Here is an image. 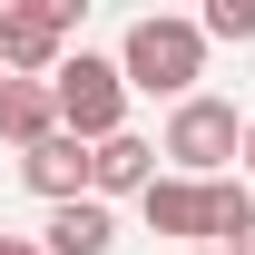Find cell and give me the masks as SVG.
I'll return each mask as SVG.
<instances>
[{"instance_id":"cell-1","label":"cell","mask_w":255,"mask_h":255,"mask_svg":"<svg viewBox=\"0 0 255 255\" xmlns=\"http://www.w3.org/2000/svg\"><path fill=\"white\" fill-rule=\"evenodd\" d=\"M118 79L128 98H196V79H206V30L196 20H177V10H157V20H128L118 39Z\"/></svg>"},{"instance_id":"cell-5","label":"cell","mask_w":255,"mask_h":255,"mask_svg":"<svg viewBox=\"0 0 255 255\" xmlns=\"http://www.w3.org/2000/svg\"><path fill=\"white\" fill-rule=\"evenodd\" d=\"M157 187V137H137V128H118L108 147H89V196L108 206V196H147Z\"/></svg>"},{"instance_id":"cell-11","label":"cell","mask_w":255,"mask_h":255,"mask_svg":"<svg viewBox=\"0 0 255 255\" xmlns=\"http://www.w3.org/2000/svg\"><path fill=\"white\" fill-rule=\"evenodd\" d=\"M196 30H206V39H255V0H206Z\"/></svg>"},{"instance_id":"cell-14","label":"cell","mask_w":255,"mask_h":255,"mask_svg":"<svg viewBox=\"0 0 255 255\" xmlns=\"http://www.w3.org/2000/svg\"><path fill=\"white\" fill-rule=\"evenodd\" d=\"M226 255H255V226H246V236H236V246H226Z\"/></svg>"},{"instance_id":"cell-13","label":"cell","mask_w":255,"mask_h":255,"mask_svg":"<svg viewBox=\"0 0 255 255\" xmlns=\"http://www.w3.org/2000/svg\"><path fill=\"white\" fill-rule=\"evenodd\" d=\"M0 255H39V246H30V236H0Z\"/></svg>"},{"instance_id":"cell-9","label":"cell","mask_w":255,"mask_h":255,"mask_svg":"<svg viewBox=\"0 0 255 255\" xmlns=\"http://www.w3.org/2000/svg\"><path fill=\"white\" fill-rule=\"evenodd\" d=\"M137 206H147V226H157V236H177V255H187V246H206V187H187V177H157Z\"/></svg>"},{"instance_id":"cell-15","label":"cell","mask_w":255,"mask_h":255,"mask_svg":"<svg viewBox=\"0 0 255 255\" xmlns=\"http://www.w3.org/2000/svg\"><path fill=\"white\" fill-rule=\"evenodd\" d=\"M187 255H216V246H187Z\"/></svg>"},{"instance_id":"cell-4","label":"cell","mask_w":255,"mask_h":255,"mask_svg":"<svg viewBox=\"0 0 255 255\" xmlns=\"http://www.w3.org/2000/svg\"><path fill=\"white\" fill-rule=\"evenodd\" d=\"M69 30H79V0H0V69L49 79L69 59Z\"/></svg>"},{"instance_id":"cell-7","label":"cell","mask_w":255,"mask_h":255,"mask_svg":"<svg viewBox=\"0 0 255 255\" xmlns=\"http://www.w3.org/2000/svg\"><path fill=\"white\" fill-rule=\"evenodd\" d=\"M108 246H118V216H108L98 196L49 206V226H39V255H108Z\"/></svg>"},{"instance_id":"cell-8","label":"cell","mask_w":255,"mask_h":255,"mask_svg":"<svg viewBox=\"0 0 255 255\" xmlns=\"http://www.w3.org/2000/svg\"><path fill=\"white\" fill-rule=\"evenodd\" d=\"M0 137L30 157L39 137H59V108H49V79H0Z\"/></svg>"},{"instance_id":"cell-12","label":"cell","mask_w":255,"mask_h":255,"mask_svg":"<svg viewBox=\"0 0 255 255\" xmlns=\"http://www.w3.org/2000/svg\"><path fill=\"white\" fill-rule=\"evenodd\" d=\"M236 177L255 187V118H246V147H236Z\"/></svg>"},{"instance_id":"cell-3","label":"cell","mask_w":255,"mask_h":255,"mask_svg":"<svg viewBox=\"0 0 255 255\" xmlns=\"http://www.w3.org/2000/svg\"><path fill=\"white\" fill-rule=\"evenodd\" d=\"M49 108H59V137H79V147H108L128 128V79H118V59H59L49 69Z\"/></svg>"},{"instance_id":"cell-2","label":"cell","mask_w":255,"mask_h":255,"mask_svg":"<svg viewBox=\"0 0 255 255\" xmlns=\"http://www.w3.org/2000/svg\"><path fill=\"white\" fill-rule=\"evenodd\" d=\"M236 147H246V118L226 108V98H177L167 108V137H157V157H167V177H187V187H206V177H226L236 167Z\"/></svg>"},{"instance_id":"cell-6","label":"cell","mask_w":255,"mask_h":255,"mask_svg":"<svg viewBox=\"0 0 255 255\" xmlns=\"http://www.w3.org/2000/svg\"><path fill=\"white\" fill-rule=\"evenodd\" d=\"M20 187L49 196V206H79V196H89V147H79V137H39L30 157H20Z\"/></svg>"},{"instance_id":"cell-16","label":"cell","mask_w":255,"mask_h":255,"mask_svg":"<svg viewBox=\"0 0 255 255\" xmlns=\"http://www.w3.org/2000/svg\"><path fill=\"white\" fill-rule=\"evenodd\" d=\"M0 79H10V69H0Z\"/></svg>"},{"instance_id":"cell-10","label":"cell","mask_w":255,"mask_h":255,"mask_svg":"<svg viewBox=\"0 0 255 255\" xmlns=\"http://www.w3.org/2000/svg\"><path fill=\"white\" fill-rule=\"evenodd\" d=\"M246 226H255V187H246V177H206V246L226 255Z\"/></svg>"}]
</instances>
